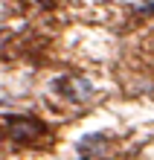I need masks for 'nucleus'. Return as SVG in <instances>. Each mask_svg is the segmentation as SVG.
I'll return each instance as SVG.
<instances>
[{"label": "nucleus", "instance_id": "20e7f679", "mask_svg": "<svg viewBox=\"0 0 154 160\" xmlns=\"http://www.w3.org/2000/svg\"><path fill=\"white\" fill-rule=\"evenodd\" d=\"M38 3H44V6H52V0H38Z\"/></svg>", "mask_w": 154, "mask_h": 160}, {"label": "nucleus", "instance_id": "7ed1b4c3", "mask_svg": "<svg viewBox=\"0 0 154 160\" xmlns=\"http://www.w3.org/2000/svg\"><path fill=\"white\" fill-rule=\"evenodd\" d=\"M79 154L82 157H102V154H108V140H105L102 134L84 137L79 143Z\"/></svg>", "mask_w": 154, "mask_h": 160}, {"label": "nucleus", "instance_id": "f03ea898", "mask_svg": "<svg viewBox=\"0 0 154 160\" xmlns=\"http://www.w3.org/2000/svg\"><path fill=\"white\" fill-rule=\"evenodd\" d=\"M67 84H58V90L61 93H67L73 102H84L93 93V88H90V82H84V79H64Z\"/></svg>", "mask_w": 154, "mask_h": 160}, {"label": "nucleus", "instance_id": "f257e3e1", "mask_svg": "<svg viewBox=\"0 0 154 160\" xmlns=\"http://www.w3.org/2000/svg\"><path fill=\"white\" fill-rule=\"evenodd\" d=\"M0 134L15 146H35L47 134V125L35 117H0Z\"/></svg>", "mask_w": 154, "mask_h": 160}]
</instances>
